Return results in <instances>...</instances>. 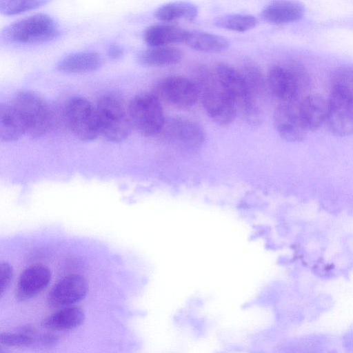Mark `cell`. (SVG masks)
<instances>
[{
  "label": "cell",
  "mask_w": 353,
  "mask_h": 353,
  "mask_svg": "<svg viewBox=\"0 0 353 353\" xmlns=\"http://www.w3.org/2000/svg\"><path fill=\"white\" fill-rule=\"evenodd\" d=\"M326 121L336 135L353 134V67L340 68L332 77Z\"/></svg>",
  "instance_id": "obj_1"
},
{
  "label": "cell",
  "mask_w": 353,
  "mask_h": 353,
  "mask_svg": "<svg viewBox=\"0 0 353 353\" xmlns=\"http://www.w3.org/2000/svg\"><path fill=\"white\" fill-rule=\"evenodd\" d=\"M192 79L198 90L203 108L208 117L217 125L226 126L235 119L236 108L219 83L214 71L204 65H196Z\"/></svg>",
  "instance_id": "obj_2"
},
{
  "label": "cell",
  "mask_w": 353,
  "mask_h": 353,
  "mask_svg": "<svg viewBox=\"0 0 353 353\" xmlns=\"http://www.w3.org/2000/svg\"><path fill=\"white\" fill-rule=\"evenodd\" d=\"M267 81L269 93L278 103L298 102L307 95L310 85L307 70L294 61L273 66L268 72Z\"/></svg>",
  "instance_id": "obj_3"
},
{
  "label": "cell",
  "mask_w": 353,
  "mask_h": 353,
  "mask_svg": "<svg viewBox=\"0 0 353 353\" xmlns=\"http://www.w3.org/2000/svg\"><path fill=\"white\" fill-rule=\"evenodd\" d=\"M60 34V26L53 17L39 13L6 26L0 37L9 44H39L52 41Z\"/></svg>",
  "instance_id": "obj_4"
},
{
  "label": "cell",
  "mask_w": 353,
  "mask_h": 353,
  "mask_svg": "<svg viewBox=\"0 0 353 353\" xmlns=\"http://www.w3.org/2000/svg\"><path fill=\"white\" fill-rule=\"evenodd\" d=\"M214 73L237 114L250 125L259 124L261 119L259 103L251 96L241 72L228 64L219 63Z\"/></svg>",
  "instance_id": "obj_5"
},
{
  "label": "cell",
  "mask_w": 353,
  "mask_h": 353,
  "mask_svg": "<svg viewBox=\"0 0 353 353\" xmlns=\"http://www.w3.org/2000/svg\"><path fill=\"white\" fill-rule=\"evenodd\" d=\"M99 135L112 142H121L130 134L132 127L128 108L114 96H105L96 105Z\"/></svg>",
  "instance_id": "obj_6"
},
{
  "label": "cell",
  "mask_w": 353,
  "mask_h": 353,
  "mask_svg": "<svg viewBox=\"0 0 353 353\" xmlns=\"http://www.w3.org/2000/svg\"><path fill=\"white\" fill-rule=\"evenodd\" d=\"M132 128L141 134H159L165 121L161 101L152 93L135 96L128 106Z\"/></svg>",
  "instance_id": "obj_7"
},
{
  "label": "cell",
  "mask_w": 353,
  "mask_h": 353,
  "mask_svg": "<svg viewBox=\"0 0 353 353\" xmlns=\"http://www.w3.org/2000/svg\"><path fill=\"white\" fill-rule=\"evenodd\" d=\"M160 134L172 147L187 153L199 150L205 140V132L200 125L184 117L165 120Z\"/></svg>",
  "instance_id": "obj_8"
},
{
  "label": "cell",
  "mask_w": 353,
  "mask_h": 353,
  "mask_svg": "<svg viewBox=\"0 0 353 353\" xmlns=\"http://www.w3.org/2000/svg\"><path fill=\"white\" fill-rule=\"evenodd\" d=\"M11 103L19 110L27 126V133L33 137L44 134L51 125V113L46 103L36 94L22 91Z\"/></svg>",
  "instance_id": "obj_9"
},
{
  "label": "cell",
  "mask_w": 353,
  "mask_h": 353,
  "mask_svg": "<svg viewBox=\"0 0 353 353\" xmlns=\"http://www.w3.org/2000/svg\"><path fill=\"white\" fill-rule=\"evenodd\" d=\"M153 94L161 101L183 110L192 108L199 99L194 81L180 76L163 79L155 85Z\"/></svg>",
  "instance_id": "obj_10"
},
{
  "label": "cell",
  "mask_w": 353,
  "mask_h": 353,
  "mask_svg": "<svg viewBox=\"0 0 353 353\" xmlns=\"http://www.w3.org/2000/svg\"><path fill=\"white\" fill-rule=\"evenodd\" d=\"M65 113L71 131L79 139L90 141L99 135L96 106L87 99H73L68 103Z\"/></svg>",
  "instance_id": "obj_11"
},
{
  "label": "cell",
  "mask_w": 353,
  "mask_h": 353,
  "mask_svg": "<svg viewBox=\"0 0 353 353\" xmlns=\"http://www.w3.org/2000/svg\"><path fill=\"white\" fill-rule=\"evenodd\" d=\"M297 103H278L274 112V125L279 134L290 142L304 139L308 132L301 119Z\"/></svg>",
  "instance_id": "obj_12"
},
{
  "label": "cell",
  "mask_w": 353,
  "mask_h": 353,
  "mask_svg": "<svg viewBox=\"0 0 353 353\" xmlns=\"http://www.w3.org/2000/svg\"><path fill=\"white\" fill-rule=\"evenodd\" d=\"M88 285L79 274L65 276L52 287L48 295L49 304L54 307L72 305L85 298Z\"/></svg>",
  "instance_id": "obj_13"
},
{
  "label": "cell",
  "mask_w": 353,
  "mask_h": 353,
  "mask_svg": "<svg viewBox=\"0 0 353 353\" xmlns=\"http://www.w3.org/2000/svg\"><path fill=\"white\" fill-rule=\"evenodd\" d=\"M51 279L50 269L43 264H34L21 274L17 289V297L21 300L30 299L41 292Z\"/></svg>",
  "instance_id": "obj_14"
},
{
  "label": "cell",
  "mask_w": 353,
  "mask_h": 353,
  "mask_svg": "<svg viewBox=\"0 0 353 353\" xmlns=\"http://www.w3.org/2000/svg\"><path fill=\"white\" fill-rule=\"evenodd\" d=\"M303 124L307 131L318 129L326 121L327 101L319 94H307L297 103Z\"/></svg>",
  "instance_id": "obj_15"
},
{
  "label": "cell",
  "mask_w": 353,
  "mask_h": 353,
  "mask_svg": "<svg viewBox=\"0 0 353 353\" xmlns=\"http://www.w3.org/2000/svg\"><path fill=\"white\" fill-rule=\"evenodd\" d=\"M103 63L101 55L93 51L77 52L68 54L57 63L59 71L69 74L87 73L97 70Z\"/></svg>",
  "instance_id": "obj_16"
},
{
  "label": "cell",
  "mask_w": 353,
  "mask_h": 353,
  "mask_svg": "<svg viewBox=\"0 0 353 353\" xmlns=\"http://www.w3.org/2000/svg\"><path fill=\"white\" fill-rule=\"evenodd\" d=\"M304 14L303 6L295 1L276 0L267 5L261 12L263 19L273 24H286L299 21Z\"/></svg>",
  "instance_id": "obj_17"
},
{
  "label": "cell",
  "mask_w": 353,
  "mask_h": 353,
  "mask_svg": "<svg viewBox=\"0 0 353 353\" xmlns=\"http://www.w3.org/2000/svg\"><path fill=\"white\" fill-rule=\"evenodd\" d=\"M27 133V126L19 110L12 104L0 105V137L4 141L17 140Z\"/></svg>",
  "instance_id": "obj_18"
},
{
  "label": "cell",
  "mask_w": 353,
  "mask_h": 353,
  "mask_svg": "<svg viewBox=\"0 0 353 353\" xmlns=\"http://www.w3.org/2000/svg\"><path fill=\"white\" fill-rule=\"evenodd\" d=\"M188 30L168 24H155L144 32L145 42L150 47L168 46L185 43Z\"/></svg>",
  "instance_id": "obj_19"
},
{
  "label": "cell",
  "mask_w": 353,
  "mask_h": 353,
  "mask_svg": "<svg viewBox=\"0 0 353 353\" xmlns=\"http://www.w3.org/2000/svg\"><path fill=\"white\" fill-rule=\"evenodd\" d=\"M183 57V52L175 47H150L137 55L138 61L148 67H163L177 64Z\"/></svg>",
  "instance_id": "obj_20"
},
{
  "label": "cell",
  "mask_w": 353,
  "mask_h": 353,
  "mask_svg": "<svg viewBox=\"0 0 353 353\" xmlns=\"http://www.w3.org/2000/svg\"><path fill=\"white\" fill-rule=\"evenodd\" d=\"M85 319L83 310L77 305L65 306L43 320L42 325L53 330H68L81 325Z\"/></svg>",
  "instance_id": "obj_21"
},
{
  "label": "cell",
  "mask_w": 353,
  "mask_h": 353,
  "mask_svg": "<svg viewBox=\"0 0 353 353\" xmlns=\"http://www.w3.org/2000/svg\"><path fill=\"white\" fill-rule=\"evenodd\" d=\"M184 43L195 50L208 53L221 52L229 46V42L222 36L195 30L188 31Z\"/></svg>",
  "instance_id": "obj_22"
},
{
  "label": "cell",
  "mask_w": 353,
  "mask_h": 353,
  "mask_svg": "<svg viewBox=\"0 0 353 353\" xmlns=\"http://www.w3.org/2000/svg\"><path fill=\"white\" fill-rule=\"evenodd\" d=\"M198 14L196 6L188 1H174L165 3L154 12V17L163 22H172L178 20L191 21Z\"/></svg>",
  "instance_id": "obj_23"
},
{
  "label": "cell",
  "mask_w": 353,
  "mask_h": 353,
  "mask_svg": "<svg viewBox=\"0 0 353 353\" xmlns=\"http://www.w3.org/2000/svg\"><path fill=\"white\" fill-rule=\"evenodd\" d=\"M240 72L252 98L257 103L263 100L269 90L267 79L261 70L255 65H246Z\"/></svg>",
  "instance_id": "obj_24"
},
{
  "label": "cell",
  "mask_w": 353,
  "mask_h": 353,
  "mask_svg": "<svg viewBox=\"0 0 353 353\" xmlns=\"http://www.w3.org/2000/svg\"><path fill=\"white\" fill-rule=\"evenodd\" d=\"M214 23L221 28L243 32L253 29L257 24V19L250 14H233L216 18Z\"/></svg>",
  "instance_id": "obj_25"
},
{
  "label": "cell",
  "mask_w": 353,
  "mask_h": 353,
  "mask_svg": "<svg viewBox=\"0 0 353 353\" xmlns=\"http://www.w3.org/2000/svg\"><path fill=\"white\" fill-rule=\"evenodd\" d=\"M52 0H0V12L4 15H15L39 8Z\"/></svg>",
  "instance_id": "obj_26"
},
{
  "label": "cell",
  "mask_w": 353,
  "mask_h": 353,
  "mask_svg": "<svg viewBox=\"0 0 353 353\" xmlns=\"http://www.w3.org/2000/svg\"><path fill=\"white\" fill-rule=\"evenodd\" d=\"M34 341V338L21 333H2L0 339L1 344L5 346H28Z\"/></svg>",
  "instance_id": "obj_27"
},
{
  "label": "cell",
  "mask_w": 353,
  "mask_h": 353,
  "mask_svg": "<svg viewBox=\"0 0 353 353\" xmlns=\"http://www.w3.org/2000/svg\"><path fill=\"white\" fill-rule=\"evenodd\" d=\"M12 277V266L6 261H3L0 265V295L3 296L9 286Z\"/></svg>",
  "instance_id": "obj_28"
},
{
  "label": "cell",
  "mask_w": 353,
  "mask_h": 353,
  "mask_svg": "<svg viewBox=\"0 0 353 353\" xmlns=\"http://www.w3.org/2000/svg\"><path fill=\"white\" fill-rule=\"evenodd\" d=\"M108 54L112 59H119L123 55V49L118 44H111L108 49Z\"/></svg>",
  "instance_id": "obj_29"
}]
</instances>
